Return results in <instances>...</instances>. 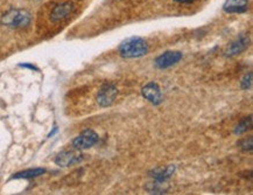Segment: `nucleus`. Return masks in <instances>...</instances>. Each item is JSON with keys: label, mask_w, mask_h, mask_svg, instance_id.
<instances>
[{"label": "nucleus", "mask_w": 253, "mask_h": 195, "mask_svg": "<svg viewBox=\"0 0 253 195\" xmlns=\"http://www.w3.org/2000/svg\"><path fill=\"white\" fill-rule=\"evenodd\" d=\"M175 172V166L174 165H169V166L165 168H157V170L152 171L150 175L154 179V181H159V183H165L168 179L171 178V175L174 174Z\"/></svg>", "instance_id": "11"}, {"label": "nucleus", "mask_w": 253, "mask_h": 195, "mask_svg": "<svg viewBox=\"0 0 253 195\" xmlns=\"http://www.w3.org/2000/svg\"><path fill=\"white\" fill-rule=\"evenodd\" d=\"M252 86V73H249L248 75H245L244 79L242 81V88L244 90H248L251 88Z\"/></svg>", "instance_id": "15"}, {"label": "nucleus", "mask_w": 253, "mask_h": 195, "mask_svg": "<svg viewBox=\"0 0 253 195\" xmlns=\"http://www.w3.org/2000/svg\"><path fill=\"white\" fill-rule=\"evenodd\" d=\"M141 94H142V96H144L145 98L148 100V102L154 104V105H159V104L164 100L160 87H159L158 84L154 82L146 84V86L142 88Z\"/></svg>", "instance_id": "8"}, {"label": "nucleus", "mask_w": 253, "mask_h": 195, "mask_svg": "<svg viewBox=\"0 0 253 195\" xmlns=\"http://www.w3.org/2000/svg\"><path fill=\"white\" fill-rule=\"evenodd\" d=\"M74 8H75V6H74L73 1L61 2V4L55 6V7L53 8V11H51L50 20L53 22L64 20V19H67L71 14V13H73Z\"/></svg>", "instance_id": "7"}, {"label": "nucleus", "mask_w": 253, "mask_h": 195, "mask_svg": "<svg viewBox=\"0 0 253 195\" xmlns=\"http://www.w3.org/2000/svg\"><path fill=\"white\" fill-rule=\"evenodd\" d=\"M44 173H46V170H44V168H33V170H26L19 172V173H15L12 177V179H32L40 177V175Z\"/></svg>", "instance_id": "12"}, {"label": "nucleus", "mask_w": 253, "mask_h": 195, "mask_svg": "<svg viewBox=\"0 0 253 195\" xmlns=\"http://www.w3.org/2000/svg\"><path fill=\"white\" fill-rule=\"evenodd\" d=\"M249 8V0H225L223 5V11L230 14H241L245 13Z\"/></svg>", "instance_id": "9"}, {"label": "nucleus", "mask_w": 253, "mask_h": 195, "mask_svg": "<svg viewBox=\"0 0 253 195\" xmlns=\"http://www.w3.org/2000/svg\"><path fill=\"white\" fill-rule=\"evenodd\" d=\"M83 160V154L76 151H63L60 152L55 158V164L60 167H69L73 165L80 164Z\"/></svg>", "instance_id": "4"}, {"label": "nucleus", "mask_w": 253, "mask_h": 195, "mask_svg": "<svg viewBox=\"0 0 253 195\" xmlns=\"http://www.w3.org/2000/svg\"><path fill=\"white\" fill-rule=\"evenodd\" d=\"M251 128H252V116H249V117H246V118L243 119V121L239 123L238 125H237L235 133L236 135H242V133L246 132Z\"/></svg>", "instance_id": "13"}, {"label": "nucleus", "mask_w": 253, "mask_h": 195, "mask_svg": "<svg viewBox=\"0 0 253 195\" xmlns=\"http://www.w3.org/2000/svg\"><path fill=\"white\" fill-rule=\"evenodd\" d=\"M97 142H98V135L93 130H85L74 139L71 145L77 151H83V149L92 147Z\"/></svg>", "instance_id": "3"}, {"label": "nucleus", "mask_w": 253, "mask_h": 195, "mask_svg": "<svg viewBox=\"0 0 253 195\" xmlns=\"http://www.w3.org/2000/svg\"><path fill=\"white\" fill-rule=\"evenodd\" d=\"M31 13L25 11V9L13 8L2 15L0 22L11 28H25L31 24Z\"/></svg>", "instance_id": "2"}, {"label": "nucleus", "mask_w": 253, "mask_h": 195, "mask_svg": "<svg viewBox=\"0 0 253 195\" xmlns=\"http://www.w3.org/2000/svg\"><path fill=\"white\" fill-rule=\"evenodd\" d=\"M117 88L111 83H106L100 88L97 94V102L100 106H110L115 102L117 96Z\"/></svg>", "instance_id": "5"}, {"label": "nucleus", "mask_w": 253, "mask_h": 195, "mask_svg": "<svg viewBox=\"0 0 253 195\" xmlns=\"http://www.w3.org/2000/svg\"><path fill=\"white\" fill-rule=\"evenodd\" d=\"M119 54L124 58L141 57L148 53V45L139 37L127 38L119 45Z\"/></svg>", "instance_id": "1"}, {"label": "nucleus", "mask_w": 253, "mask_h": 195, "mask_svg": "<svg viewBox=\"0 0 253 195\" xmlns=\"http://www.w3.org/2000/svg\"><path fill=\"white\" fill-rule=\"evenodd\" d=\"M178 4H191V2H195L196 0H175Z\"/></svg>", "instance_id": "16"}, {"label": "nucleus", "mask_w": 253, "mask_h": 195, "mask_svg": "<svg viewBox=\"0 0 253 195\" xmlns=\"http://www.w3.org/2000/svg\"><path fill=\"white\" fill-rule=\"evenodd\" d=\"M19 66L20 67H24V68H29V69H32V70H38V68L37 67H34V66H32V64H19Z\"/></svg>", "instance_id": "17"}, {"label": "nucleus", "mask_w": 253, "mask_h": 195, "mask_svg": "<svg viewBox=\"0 0 253 195\" xmlns=\"http://www.w3.org/2000/svg\"><path fill=\"white\" fill-rule=\"evenodd\" d=\"M252 137H249V138H245L243 139V141L239 143V146H241V148L243 149V151H251L252 149Z\"/></svg>", "instance_id": "14"}, {"label": "nucleus", "mask_w": 253, "mask_h": 195, "mask_svg": "<svg viewBox=\"0 0 253 195\" xmlns=\"http://www.w3.org/2000/svg\"><path fill=\"white\" fill-rule=\"evenodd\" d=\"M250 39L246 37V35H241L239 38H237L235 41L230 45L228 49L225 51V55L229 57L235 56V55L241 54L242 51H244L246 48L249 47Z\"/></svg>", "instance_id": "10"}, {"label": "nucleus", "mask_w": 253, "mask_h": 195, "mask_svg": "<svg viewBox=\"0 0 253 195\" xmlns=\"http://www.w3.org/2000/svg\"><path fill=\"white\" fill-rule=\"evenodd\" d=\"M182 53L181 51H166V53L161 54L160 56L157 57L155 60V67L159 68V69H167L174 64H176L178 61L182 58Z\"/></svg>", "instance_id": "6"}]
</instances>
